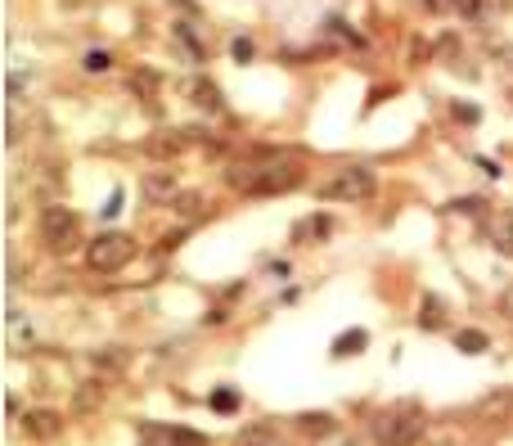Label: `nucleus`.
Segmentation results:
<instances>
[{
  "label": "nucleus",
  "instance_id": "f257e3e1",
  "mask_svg": "<svg viewBox=\"0 0 513 446\" xmlns=\"http://www.w3.org/2000/svg\"><path fill=\"white\" fill-rule=\"evenodd\" d=\"M225 181H230V190H239V194L270 199V194H293L306 176H302V163H293V158L261 154V158H248V163H234L230 172H225Z\"/></svg>",
  "mask_w": 513,
  "mask_h": 446
},
{
  "label": "nucleus",
  "instance_id": "f03ea898",
  "mask_svg": "<svg viewBox=\"0 0 513 446\" xmlns=\"http://www.w3.org/2000/svg\"><path fill=\"white\" fill-rule=\"evenodd\" d=\"M423 428H428V419H423L419 401H396V406H387L383 415L374 419L378 446H414L423 437Z\"/></svg>",
  "mask_w": 513,
  "mask_h": 446
},
{
  "label": "nucleus",
  "instance_id": "7ed1b4c3",
  "mask_svg": "<svg viewBox=\"0 0 513 446\" xmlns=\"http://www.w3.org/2000/svg\"><path fill=\"white\" fill-rule=\"evenodd\" d=\"M374 190H378V181L369 167H342V172H333L329 181H320L324 203H365Z\"/></svg>",
  "mask_w": 513,
  "mask_h": 446
},
{
  "label": "nucleus",
  "instance_id": "20e7f679",
  "mask_svg": "<svg viewBox=\"0 0 513 446\" xmlns=\"http://www.w3.org/2000/svg\"><path fill=\"white\" fill-rule=\"evenodd\" d=\"M131 257H135V244H131V235H122V230H104L99 239H90L86 244V266L90 271H99V275L122 271Z\"/></svg>",
  "mask_w": 513,
  "mask_h": 446
},
{
  "label": "nucleus",
  "instance_id": "39448f33",
  "mask_svg": "<svg viewBox=\"0 0 513 446\" xmlns=\"http://www.w3.org/2000/svg\"><path fill=\"white\" fill-rule=\"evenodd\" d=\"M41 239L50 253H72L77 248V212L63 203H45L41 208Z\"/></svg>",
  "mask_w": 513,
  "mask_h": 446
},
{
  "label": "nucleus",
  "instance_id": "423d86ee",
  "mask_svg": "<svg viewBox=\"0 0 513 446\" xmlns=\"http://www.w3.org/2000/svg\"><path fill=\"white\" fill-rule=\"evenodd\" d=\"M189 136H194V131H176V127H167V131H153L149 140H144V154L149 158H158V163H167V158H180L189 149Z\"/></svg>",
  "mask_w": 513,
  "mask_h": 446
},
{
  "label": "nucleus",
  "instance_id": "0eeeda50",
  "mask_svg": "<svg viewBox=\"0 0 513 446\" xmlns=\"http://www.w3.org/2000/svg\"><path fill=\"white\" fill-rule=\"evenodd\" d=\"M23 433L32 437V442H54V437L63 433V415L59 410H27L23 415Z\"/></svg>",
  "mask_w": 513,
  "mask_h": 446
},
{
  "label": "nucleus",
  "instance_id": "6e6552de",
  "mask_svg": "<svg viewBox=\"0 0 513 446\" xmlns=\"http://www.w3.org/2000/svg\"><path fill=\"white\" fill-rule=\"evenodd\" d=\"M104 397H108V379L99 374V379L77 383V388H72V410H77V415H95V410L104 406Z\"/></svg>",
  "mask_w": 513,
  "mask_h": 446
},
{
  "label": "nucleus",
  "instance_id": "1a4fd4ad",
  "mask_svg": "<svg viewBox=\"0 0 513 446\" xmlns=\"http://www.w3.org/2000/svg\"><path fill=\"white\" fill-rule=\"evenodd\" d=\"M513 415V392L504 388V392H491V397H482L473 406V419H482V424H500V419H509Z\"/></svg>",
  "mask_w": 513,
  "mask_h": 446
},
{
  "label": "nucleus",
  "instance_id": "9d476101",
  "mask_svg": "<svg viewBox=\"0 0 513 446\" xmlns=\"http://www.w3.org/2000/svg\"><path fill=\"white\" fill-rule=\"evenodd\" d=\"M90 365H95L104 379H122V374L131 370V352H126V347H99V352L90 356Z\"/></svg>",
  "mask_w": 513,
  "mask_h": 446
},
{
  "label": "nucleus",
  "instance_id": "9b49d317",
  "mask_svg": "<svg viewBox=\"0 0 513 446\" xmlns=\"http://www.w3.org/2000/svg\"><path fill=\"white\" fill-rule=\"evenodd\" d=\"M185 95H189V100H194L203 113H225L221 91H216V86L207 82V77H189V82H185Z\"/></svg>",
  "mask_w": 513,
  "mask_h": 446
},
{
  "label": "nucleus",
  "instance_id": "f8f14e48",
  "mask_svg": "<svg viewBox=\"0 0 513 446\" xmlns=\"http://www.w3.org/2000/svg\"><path fill=\"white\" fill-rule=\"evenodd\" d=\"M140 190H144L149 203H171L180 194V185H176V172H149L140 181Z\"/></svg>",
  "mask_w": 513,
  "mask_h": 446
},
{
  "label": "nucleus",
  "instance_id": "ddd939ff",
  "mask_svg": "<svg viewBox=\"0 0 513 446\" xmlns=\"http://www.w3.org/2000/svg\"><path fill=\"white\" fill-rule=\"evenodd\" d=\"M239 446H288L275 424H248L239 433Z\"/></svg>",
  "mask_w": 513,
  "mask_h": 446
},
{
  "label": "nucleus",
  "instance_id": "4468645a",
  "mask_svg": "<svg viewBox=\"0 0 513 446\" xmlns=\"http://www.w3.org/2000/svg\"><path fill=\"white\" fill-rule=\"evenodd\" d=\"M297 428H302L306 437H333L338 433L333 415H324V410H306V415H297Z\"/></svg>",
  "mask_w": 513,
  "mask_h": 446
},
{
  "label": "nucleus",
  "instance_id": "2eb2a0df",
  "mask_svg": "<svg viewBox=\"0 0 513 446\" xmlns=\"http://www.w3.org/2000/svg\"><path fill=\"white\" fill-rule=\"evenodd\" d=\"M491 244L500 248L504 257H513V208H504L500 217H495V226H491Z\"/></svg>",
  "mask_w": 513,
  "mask_h": 446
},
{
  "label": "nucleus",
  "instance_id": "dca6fc26",
  "mask_svg": "<svg viewBox=\"0 0 513 446\" xmlns=\"http://www.w3.org/2000/svg\"><path fill=\"white\" fill-rule=\"evenodd\" d=\"M140 446H180V428L144 424V428H140Z\"/></svg>",
  "mask_w": 513,
  "mask_h": 446
},
{
  "label": "nucleus",
  "instance_id": "f3484780",
  "mask_svg": "<svg viewBox=\"0 0 513 446\" xmlns=\"http://www.w3.org/2000/svg\"><path fill=\"white\" fill-rule=\"evenodd\" d=\"M27 181H32L36 190H45V194H59L63 176H59V167H54V163H36V167H32V176H27Z\"/></svg>",
  "mask_w": 513,
  "mask_h": 446
},
{
  "label": "nucleus",
  "instance_id": "a211bd4d",
  "mask_svg": "<svg viewBox=\"0 0 513 446\" xmlns=\"http://www.w3.org/2000/svg\"><path fill=\"white\" fill-rule=\"evenodd\" d=\"M365 343H369L365 329H347V334H338V343H333V356H351V352H360Z\"/></svg>",
  "mask_w": 513,
  "mask_h": 446
},
{
  "label": "nucleus",
  "instance_id": "6ab92c4d",
  "mask_svg": "<svg viewBox=\"0 0 513 446\" xmlns=\"http://www.w3.org/2000/svg\"><path fill=\"white\" fill-rule=\"evenodd\" d=\"M459 352H486V334L482 329H459Z\"/></svg>",
  "mask_w": 513,
  "mask_h": 446
},
{
  "label": "nucleus",
  "instance_id": "aec40b11",
  "mask_svg": "<svg viewBox=\"0 0 513 446\" xmlns=\"http://www.w3.org/2000/svg\"><path fill=\"white\" fill-rule=\"evenodd\" d=\"M423 329H437L441 325V302L437 298H423V316H419Z\"/></svg>",
  "mask_w": 513,
  "mask_h": 446
},
{
  "label": "nucleus",
  "instance_id": "412c9836",
  "mask_svg": "<svg viewBox=\"0 0 513 446\" xmlns=\"http://www.w3.org/2000/svg\"><path fill=\"white\" fill-rule=\"evenodd\" d=\"M171 208H176L180 217H194V212L203 208V199H198V194H176V199H171Z\"/></svg>",
  "mask_w": 513,
  "mask_h": 446
},
{
  "label": "nucleus",
  "instance_id": "4be33fe9",
  "mask_svg": "<svg viewBox=\"0 0 513 446\" xmlns=\"http://www.w3.org/2000/svg\"><path fill=\"white\" fill-rule=\"evenodd\" d=\"M324 230H329V221H324V217H311V221H302V226H297V239H311V235H324Z\"/></svg>",
  "mask_w": 513,
  "mask_h": 446
},
{
  "label": "nucleus",
  "instance_id": "5701e85b",
  "mask_svg": "<svg viewBox=\"0 0 513 446\" xmlns=\"http://www.w3.org/2000/svg\"><path fill=\"white\" fill-rule=\"evenodd\" d=\"M113 68V59L104 55V50H95V55H86V73H108Z\"/></svg>",
  "mask_w": 513,
  "mask_h": 446
},
{
  "label": "nucleus",
  "instance_id": "b1692460",
  "mask_svg": "<svg viewBox=\"0 0 513 446\" xmlns=\"http://www.w3.org/2000/svg\"><path fill=\"white\" fill-rule=\"evenodd\" d=\"M212 406L221 410V415H230V410L239 406V397H234V392H212Z\"/></svg>",
  "mask_w": 513,
  "mask_h": 446
},
{
  "label": "nucleus",
  "instance_id": "393cba45",
  "mask_svg": "<svg viewBox=\"0 0 513 446\" xmlns=\"http://www.w3.org/2000/svg\"><path fill=\"white\" fill-rule=\"evenodd\" d=\"M131 86H135V91H144V95H153V91H158V77H153V73H135Z\"/></svg>",
  "mask_w": 513,
  "mask_h": 446
},
{
  "label": "nucleus",
  "instance_id": "a878e982",
  "mask_svg": "<svg viewBox=\"0 0 513 446\" xmlns=\"http://www.w3.org/2000/svg\"><path fill=\"white\" fill-rule=\"evenodd\" d=\"M495 64H504L513 73V46H495Z\"/></svg>",
  "mask_w": 513,
  "mask_h": 446
},
{
  "label": "nucleus",
  "instance_id": "bb28decb",
  "mask_svg": "<svg viewBox=\"0 0 513 446\" xmlns=\"http://www.w3.org/2000/svg\"><path fill=\"white\" fill-rule=\"evenodd\" d=\"M450 5H459V10L473 14V19H477V10H482V0H450Z\"/></svg>",
  "mask_w": 513,
  "mask_h": 446
},
{
  "label": "nucleus",
  "instance_id": "cd10ccee",
  "mask_svg": "<svg viewBox=\"0 0 513 446\" xmlns=\"http://www.w3.org/2000/svg\"><path fill=\"white\" fill-rule=\"evenodd\" d=\"M234 59H252V41H234Z\"/></svg>",
  "mask_w": 513,
  "mask_h": 446
},
{
  "label": "nucleus",
  "instance_id": "c85d7f7f",
  "mask_svg": "<svg viewBox=\"0 0 513 446\" xmlns=\"http://www.w3.org/2000/svg\"><path fill=\"white\" fill-rule=\"evenodd\" d=\"M500 311H509V316H513V289L500 293Z\"/></svg>",
  "mask_w": 513,
  "mask_h": 446
},
{
  "label": "nucleus",
  "instance_id": "c756f323",
  "mask_svg": "<svg viewBox=\"0 0 513 446\" xmlns=\"http://www.w3.org/2000/svg\"><path fill=\"white\" fill-rule=\"evenodd\" d=\"M63 5H68V10H77V5H90V0H63Z\"/></svg>",
  "mask_w": 513,
  "mask_h": 446
}]
</instances>
